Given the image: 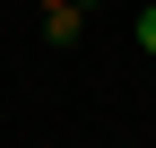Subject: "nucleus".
<instances>
[{
	"mask_svg": "<svg viewBox=\"0 0 156 148\" xmlns=\"http://www.w3.org/2000/svg\"><path fill=\"white\" fill-rule=\"evenodd\" d=\"M35 9H69V0H35Z\"/></svg>",
	"mask_w": 156,
	"mask_h": 148,
	"instance_id": "nucleus-3",
	"label": "nucleus"
},
{
	"mask_svg": "<svg viewBox=\"0 0 156 148\" xmlns=\"http://www.w3.org/2000/svg\"><path fill=\"white\" fill-rule=\"evenodd\" d=\"M130 35H139V52H156V0H147L139 17H130Z\"/></svg>",
	"mask_w": 156,
	"mask_h": 148,
	"instance_id": "nucleus-2",
	"label": "nucleus"
},
{
	"mask_svg": "<svg viewBox=\"0 0 156 148\" xmlns=\"http://www.w3.org/2000/svg\"><path fill=\"white\" fill-rule=\"evenodd\" d=\"M78 35H87V9H78V0H69V9H44V44H78Z\"/></svg>",
	"mask_w": 156,
	"mask_h": 148,
	"instance_id": "nucleus-1",
	"label": "nucleus"
}]
</instances>
